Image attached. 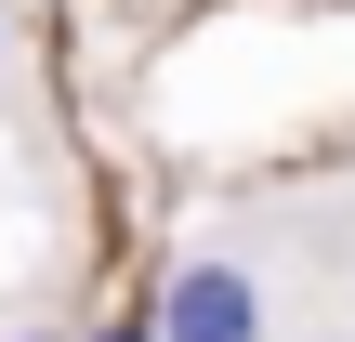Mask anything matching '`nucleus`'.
Returning <instances> with one entry per match:
<instances>
[{
  "instance_id": "nucleus-1",
  "label": "nucleus",
  "mask_w": 355,
  "mask_h": 342,
  "mask_svg": "<svg viewBox=\"0 0 355 342\" xmlns=\"http://www.w3.org/2000/svg\"><path fill=\"white\" fill-rule=\"evenodd\" d=\"M158 330L171 342H263V316H250V277L237 264H184L171 303H158Z\"/></svg>"
}]
</instances>
